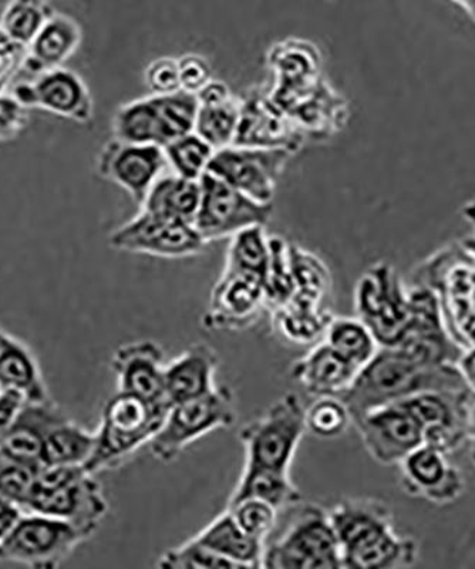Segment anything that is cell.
<instances>
[{
  "instance_id": "38",
  "label": "cell",
  "mask_w": 475,
  "mask_h": 569,
  "mask_svg": "<svg viewBox=\"0 0 475 569\" xmlns=\"http://www.w3.org/2000/svg\"><path fill=\"white\" fill-rule=\"evenodd\" d=\"M226 510L231 512L238 526L247 536L261 542L270 540L277 526L280 510L260 498L245 497L240 500L229 501Z\"/></svg>"
},
{
  "instance_id": "39",
  "label": "cell",
  "mask_w": 475,
  "mask_h": 569,
  "mask_svg": "<svg viewBox=\"0 0 475 569\" xmlns=\"http://www.w3.org/2000/svg\"><path fill=\"white\" fill-rule=\"evenodd\" d=\"M40 467L42 466L28 465L0 451V498L24 510Z\"/></svg>"
},
{
  "instance_id": "46",
  "label": "cell",
  "mask_w": 475,
  "mask_h": 569,
  "mask_svg": "<svg viewBox=\"0 0 475 569\" xmlns=\"http://www.w3.org/2000/svg\"><path fill=\"white\" fill-rule=\"evenodd\" d=\"M195 96L200 106H219L234 99L232 98L229 86L222 83V81L215 80H211L210 83Z\"/></svg>"
},
{
  "instance_id": "42",
  "label": "cell",
  "mask_w": 475,
  "mask_h": 569,
  "mask_svg": "<svg viewBox=\"0 0 475 569\" xmlns=\"http://www.w3.org/2000/svg\"><path fill=\"white\" fill-rule=\"evenodd\" d=\"M145 84L153 94H171L181 90L179 59L160 58L145 69Z\"/></svg>"
},
{
  "instance_id": "12",
  "label": "cell",
  "mask_w": 475,
  "mask_h": 569,
  "mask_svg": "<svg viewBox=\"0 0 475 569\" xmlns=\"http://www.w3.org/2000/svg\"><path fill=\"white\" fill-rule=\"evenodd\" d=\"M293 152L284 147L232 144L215 151L209 172L261 204H272Z\"/></svg>"
},
{
  "instance_id": "11",
  "label": "cell",
  "mask_w": 475,
  "mask_h": 569,
  "mask_svg": "<svg viewBox=\"0 0 475 569\" xmlns=\"http://www.w3.org/2000/svg\"><path fill=\"white\" fill-rule=\"evenodd\" d=\"M200 184L201 202L194 227L206 243L232 238L246 228L265 227L271 220L272 204L252 200L211 172L201 178Z\"/></svg>"
},
{
  "instance_id": "22",
  "label": "cell",
  "mask_w": 475,
  "mask_h": 569,
  "mask_svg": "<svg viewBox=\"0 0 475 569\" xmlns=\"http://www.w3.org/2000/svg\"><path fill=\"white\" fill-rule=\"evenodd\" d=\"M194 538L216 556L230 561L235 569H256L262 566L265 543L247 536L229 510L215 517Z\"/></svg>"
},
{
  "instance_id": "45",
  "label": "cell",
  "mask_w": 475,
  "mask_h": 569,
  "mask_svg": "<svg viewBox=\"0 0 475 569\" xmlns=\"http://www.w3.org/2000/svg\"><path fill=\"white\" fill-rule=\"evenodd\" d=\"M23 106L14 99L0 98V139L14 133L23 121Z\"/></svg>"
},
{
  "instance_id": "10",
  "label": "cell",
  "mask_w": 475,
  "mask_h": 569,
  "mask_svg": "<svg viewBox=\"0 0 475 569\" xmlns=\"http://www.w3.org/2000/svg\"><path fill=\"white\" fill-rule=\"evenodd\" d=\"M357 318L366 323L383 348L397 347L412 323L408 295L403 292L396 273L377 266L357 282L355 293Z\"/></svg>"
},
{
  "instance_id": "43",
  "label": "cell",
  "mask_w": 475,
  "mask_h": 569,
  "mask_svg": "<svg viewBox=\"0 0 475 569\" xmlns=\"http://www.w3.org/2000/svg\"><path fill=\"white\" fill-rule=\"evenodd\" d=\"M181 90L199 93L212 80V70L206 59L189 53L179 59Z\"/></svg>"
},
{
  "instance_id": "14",
  "label": "cell",
  "mask_w": 475,
  "mask_h": 569,
  "mask_svg": "<svg viewBox=\"0 0 475 569\" xmlns=\"http://www.w3.org/2000/svg\"><path fill=\"white\" fill-rule=\"evenodd\" d=\"M353 425L367 453L381 465H398L424 445L422 426L398 401L367 411Z\"/></svg>"
},
{
  "instance_id": "15",
  "label": "cell",
  "mask_w": 475,
  "mask_h": 569,
  "mask_svg": "<svg viewBox=\"0 0 475 569\" xmlns=\"http://www.w3.org/2000/svg\"><path fill=\"white\" fill-rule=\"evenodd\" d=\"M265 309L264 281L261 278L224 269L212 289L202 325L209 330L236 332L254 327Z\"/></svg>"
},
{
  "instance_id": "37",
  "label": "cell",
  "mask_w": 475,
  "mask_h": 569,
  "mask_svg": "<svg viewBox=\"0 0 475 569\" xmlns=\"http://www.w3.org/2000/svg\"><path fill=\"white\" fill-rule=\"evenodd\" d=\"M271 256L264 279L266 309L282 307L291 301L293 279L291 269L290 243L280 237H270Z\"/></svg>"
},
{
  "instance_id": "8",
  "label": "cell",
  "mask_w": 475,
  "mask_h": 569,
  "mask_svg": "<svg viewBox=\"0 0 475 569\" xmlns=\"http://www.w3.org/2000/svg\"><path fill=\"white\" fill-rule=\"evenodd\" d=\"M235 396L229 386H216L201 398L171 405L159 433L150 441L154 459L173 462L201 437L235 425Z\"/></svg>"
},
{
  "instance_id": "17",
  "label": "cell",
  "mask_w": 475,
  "mask_h": 569,
  "mask_svg": "<svg viewBox=\"0 0 475 569\" xmlns=\"http://www.w3.org/2000/svg\"><path fill=\"white\" fill-rule=\"evenodd\" d=\"M164 349L154 340H134L121 345L111 356V369L118 390L139 396L151 403H169L165 396Z\"/></svg>"
},
{
  "instance_id": "9",
  "label": "cell",
  "mask_w": 475,
  "mask_h": 569,
  "mask_svg": "<svg viewBox=\"0 0 475 569\" xmlns=\"http://www.w3.org/2000/svg\"><path fill=\"white\" fill-rule=\"evenodd\" d=\"M88 540V533L72 522L23 511L0 547V560L34 569H54Z\"/></svg>"
},
{
  "instance_id": "47",
  "label": "cell",
  "mask_w": 475,
  "mask_h": 569,
  "mask_svg": "<svg viewBox=\"0 0 475 569\" xmlns=\"http://www.w3.org/2000/svg\"><path fill=\"white\" fill-rule=\"evenodd\" d=\"M23 510L13 502L0 498V547L7 541L14 526L18 525L19 518L22 517Z\"/></svg>"
},
{
  "instance_id": "40",
  "label": "cell",
  "mask_w": 475,
  "mask_h": 569,
  "mask_svg": "<svg viewBox=\"0 0 475 569\" xmlns=\"http://www.w3.org/2000/svg\"><path fill=\"white\" fill-rule=\"evenodd\" d=\"M156 567L165 569H235L230 561L216 556L210 548L202 546L194 537L189 541L166 550Z\"/></svg>"
},
{
  "instance_id": "23",
  "label": "cell",
  "mask_w": 475,
  "mask_h": 569,
  "mask_svg": "<svg viewBox=\"0 0 475 569\" xmlns=\"http://www.w3.org/2000/svg\"><path fill=\"white\" fill-rule=\"evenodd\" d=\"M0 390L14 391L27 403H40L50 399L37 355L13 335H9L0 352Z\"/></svg>"
},
{
  "instance_id": "13",
  "label": "cell",
  "mask_w": 475,
  "mask_h": 569,
  "mask_svg": "<svg viewBox=\"0 0 475 569\" xmlns=\"http://www.w3.org/2000/svg\"><path fill=\"white\" fill-rule=\"evenodd\" d=\"M109 242L119 251L169 259L200 256L206 246L194 223L143 208L133 220L111 232Z\"/></svg>"
},
{
  "instance_id": "21",
  "label": "cell",
  "mask_w": 475,
  "mask_h": 569,
  "mask_svg": "<svg viewBox=\"0 0 475 569\" xmlns=\"http://www.w3.org/2000/svg\"><path fill=\"white\" fill-rule=\"evenodd\" d=\"M65 416L68 415L52 399L40 403H24L0 445V451L28 465L42 466L44 439L49 430Z\"/></svg>"
},
{
  "instance_id": "33",
  "label": "cell",
  "mask_w": 475,
  "mask_h": 569,
  "mask_svg": "<svg viewBox=\"0 0 475 569\" xmlns=\"http://www.w3.org/2000/svg\"><path fill=\"white\" fill-rule=\"evenodd\" d=\"M80 33L74 23L65 19L44 24L32 42V59L39 68H58L78 48Z\"/></svg>"
},
{
  "instance_id": "44",
  "label": "cell",
  "mask_w": 475,
  "mask_h": 569,
  "mask_svg": "<svg viewBox=\"0 0 475 569\" xmlns=\"http://www.w3.org/2000/svg\"><path fill=\"white\" fill-rule=\"evenodd\" d=\"M27 403L22 396L10 390H0V445L9 433L10 427L17 420L23 405Z\"/></svg>"
},
{
  "instance_id": "25",
  "label": "cell",
  "mask_w": 475,
  "mask_h": 569,
  "mask_svg": "<svg viewBox=\"0 0 475 569\" xmlns=\"http://www.w3.org/2000/svg\"><path fill=\"white\" fill-rule=\"evenodd\" d=\"M281 110H272L265 101L251 100L241 104L240 124L234 144L252 147H284L295 151V133Z\"/></svg>"
},
{
  "instance_id": "4",
  "label": "cell",
  "mask_w": 475,
  "mask_h": 569,
  "mask_svg": "<svg viewBox=\"0 0 475 569\" xmlns=\"http://www.w3.org/2000/svg\"><path fill=\"white\" fill-rule=\"evenodd\" d=\"M23 511L72 522L92 538L109 502L103 487L83 466H42Z\"/></svg>"
},
{
  "instance_id": "49",
  "label": "cell",
  "mask_w": 475,
  "mask_h": 569,
  "mask_svg": "<svg viewBox=\"0 0 475 569\" xmlns=\"http://www.w3.org/2000/svg\"><path fill=\"white\" fill-rule=\"evenodd\" d=\"M9 332L7 330L0 328V352H2V349L4 347V343H7V340L9 338Z\"/></svg>"
},
{
  "instance_id": "35",
  "label": "cell",
  "mask_w": 475,
  "mask_h": 569,
  "mask_svg": "<svg viewBox=\"0 0 475 569\" xmlns=\"http://www.w3.org/2000/svg\"><path fill=\"white\" fill-rule=\"evenodd\" d=\"M164 154L174 174L200 181L209 172L215 150L194 131L164 147Z\"/></svg>"
},
{
  "instance_id": "31",
  "label": "cell",
  "mask_w": 475,
  "mask_h": 569,
  "mask_svg": "<svg viewBox=\"0 0 475 569\" xmlns=\"http://www.w3.org/2000/svg\"><path fill=\"white\" fill-rule=\"evenodd\" d=\"M270 256V236H266L265 227L246 228L231 238L224 269L246 273L264 281Z\"/></svg>"
},
{
  "instance_id": "34",
  "label": "cell",
  "mask_w": 475,
  "mask_h": 569,
  "mask_svg": "<svg viewBox=\"0 0 475 569\" xmlns=\"http://www.w3.org/2000/svg\"><path fill=\"white\" fill-rule=\"evenodd\" d=\"M240 114L241 104L235 99L219 106H200L194 133L209 142L215 151L225 149L235 142Z\"/></svg>"
},
{
  "instance_id": "30",
  "label": "cell",
  "mask_w": 475,
  "mask_h": 569,
  "mask_svg": "<svg viewBox=\"0 0 475 569\" xmlns=\"http://www.w3.org/2000/svg\"><path fill=\"white\" fill-rule=\"evenodd\" d=\"M322 340L357 369L371 362L381 347L372 330L357 317H333Z\"/></svg>"
},
{
  "instance_id": "18",
  "label": "cell",
  "mask_w": 475,
  "mask_h": 569,
  "mask_svg": "<svg viewBox=\"0 0 475 569\" xmlns=\"http://www.w3.org/2000/svg\"><path fill=\"white\" fill-rule=\"evenodd\" d=\"M403 489L428 501L447 502L462 495L464 482L449 466L444 451L428 445L413 450L398 462Z\"/></svg>"
},
{
  "instance_id": "20",
  "label": "cell",
  "mask_w": 475,
  "mask_h": 569,
  "mask_svg": "<svg viewBox=\"0 0 475 569\" xmlns=\"http://www.w3.org/2000/svg\"><path fill=\"white\" fill-rule=\"evenodd\" d=\"M220 358L206 343H194L166 362L165 396L170 406L201 398L216 389Z\"/></svg>"
},
{
  "instance_id": "41",
  "label": "cell",
  "mask_w": 475,
  "mask_h": 569,
  "mask_svg": "<svg viewBox=\"0 0 475 569\" xmlns=\"http://www.w3.org/2000/svg\"><path fill=\"white\" fill-rule=\"evenodd\" d=\"M42 28L38 10L28 4H17L4 19V32L14 43H32Z\"/></svg>"
},
{
  "instance_id": "48",
  "label": "cell",
  "mask_w": 475,
  "mask_h": 569,
  "mask_svg": "<svg viewBox=\"0 0 475 569\" xmlns=\"http://www.w3.org/2000/svg\"><path fill=\"white\" fill-rule=\"evenodd\" d=\"M453 2H456L464 10H467L469 18L475 22V0H453Z\"/></svg>"
},
{
  "instance_id": "27",
  "label": "cell",
  "mask_w": 475,
  "mask_h": 569,
  "mask_svg": "<svg viewBox=\"0 0 475 569\" xmlns=\"http://www.w3.org/2000/svg\"><path fill=\"white\" fill-rule=\"evenodd\" d=\"M95 447V431L68 416L49 430L44 439L42 466H85Z\"/></svg>"
},
{
  "instance_id": "36",
  "label": "cell",
  "mask_w": 475,
  "mask_h": 569,
  "mask_svg": "<svg viewBox=\"0 0 475 569\" xmlns=\"http://www.w3.org/2000/svg\"><path fill=\"white\" fill-rule=\"evenodd\" d=\"M306 433L317 439H337L353 425L351 410L337 396L315 398L305 410Z\"/></svg>"
},
{
  "instance_id": "26",
  "label": "cell",
  "mask_w": 475,
  "mask_h": 569,
  "mask_svg": "<svg viewBox=\"0 0 475 569\" xmlns=\"http://www.w3.org/2000/svg\"><path fill=\"white\" fill-rule=\"evenodd\" d=\"M201 202L200 181L174 174L161 176L151 187L143 210L194 223Z\"/></svg>"
},
{
  "instance_id": "7",
  "label": "cell",
  "mask_w": 475,
  "mask_h": 569,
  "mask_svg": "<svg viewBox=\"0 0 475 569\" xmlns=\"http://www.w3.org/2000/svg\"><path fill=\"white\" fill-rule=\"evenodd\" d=\"M199 107L196 96L184 90L131 101L113 117L114 139L164 149L194 131Z\"/></svg>"
},
{
  "instance_id": "5",
  "label": "cell",
  "mask_w": 475,
  "mask_h": 569,
  "mask_svg": "<svg viewBox=\"0 0 475 569\" xmlns=\"http://www.w3.org/2000/svg\"><path fill=\"white\" fill-rule=\"evenodd\" d=\"M284 528L271 542H265L261 568L266 569H338L341 543L333 530L330 512L312 502H297L287 508Z\"/></svg>"
},
{
  "instance_id": "24",
  "label": "cell",
  "mask_w": 475,
  "mask_h": 569,
  "mask_svg": "<svg viewBox=\"0 0 475 569\" xmlns=\"http://www.w3.org/2000/svg\"><path fill=\"white\" fill-rule=\"evenodd\" d=\"M34 106L75 121L92 116V99L82 79L72 71L52 69L33 86Z\"/></svg>"
},
{
  "instance_id": "1",
  "label": "cell",
  "mask_w": 475,
  "mask_h": 569,
  "mask_svg": "<svg viewBox=\"0 0 475 569\" xmlns=\"http://www.w3.org/2000/svg\"><path fill=\"white\" fill-rule=\"evenodd\" d=\"M467 385L462 372L446 363L418 362L397 347L378 349L363 366L351 389L341 399L351 410L353 423L373 409L396 403L423 391H462Z\"/></svg>"
},
{
  "instance_id": "3",
  "label": "cell",
  "mask_w": 475,
  "mask_h": 569,
  "mask_svg": "<svg viewBox=\"0 0 475 569\" xmlns=\"http://www.w3.org/2000/svg\"><path fill=\"white\" fill-rule=\"evenodd\" d=\"M170 405L151 403L119 391L105 401L95 430V447L84 466L90 475L119 469L159 433Z\"/></svg>"
},
{
  "instance_id": "2",
  "label": "cell",
  "mask_w": 475,
  "mask_h": 569,
  "mask_svg": "<svg viewBox=\"0 0 475 569\" xmlns=\"http://www.w3.org/2000/svg\"><path fill=\"white\" fill-rule=\"evenodd\" d=\"M327 512L341 543L343 568H401L416 560V543L394 530L392 512L384 502L345 498Z\"/></svg>"
},
{
  "instance_id": "28",
  "label": "cell",
  "mask_w": 475,
  "mask_h": 569,
  "mask_svg": "<svg viewBox=\"0 0 475 569\" xmlns=\"http://www.w3.org/2000/svg\"><path fill=\"white\" fill-rule=\"evenodd\" d=\"M245 497L260 498L280 511L302 501L301 491L292 481L291 472L265 469H242L229 501Z\"/></svg>"
},
{
  "instance_id": "6",
  "label": "cell",
  "mask_w": 475,
  "mask_h": 569,
  "mask_svg": "<svg viewBox=\"0 0 475 569\" xmlns=\"http://www.w3.org/2000/svg\"><path fill=\"white\" fill-rule=\"evenodd\" d=\"M306 406L297 393H286L264 413L242 427L240 441L244 447V469L291 472L293 459L306 435Z\"/></svg>"
},
{
  "instance_id": "16",
  "label": "cell",
  "mask_w": 475,
  "mask_h": 569,
  "mask_svg": "<svg viewBox=\"0 0 475 569\" xmlns=\"http://www.w3.org/2000/svg\"><path fill=\"white\" fill-rule=\"evenodd\" d=\"M166 167L169 162L161 147L118 139L108 142L99 160L100 176L128 191L140 207Z\"/></svg>"
},
{
  "instance_id": "32",
  "label": "cell",
  "mask_w": 475,
  "mask_h": 569,
  "mask_svg": "<svg viewBox=\"0 0 475 569\" xmlns=\"http://www.w3.org/2000/svg\"><path fill=\"white\" fill-rule=\"evenodd\" d=\"M293 279V301L322 305L331 289V273L325 263L313 253L290 246Z\"/></svg>"
},
{
  "instance_id": "29",
  "label": "cell",
  "mask_w": 475,
  "mask_h": 569,
  "mask_svg": "<svg viewBox=\"0 0 475 569\" xmlns=\"http://www.w3.org/2000/svg\"><path fill=\"white\" fill-rule=\"evenodd\" d=\"M274 328L287 342L296 345L317 343L323 339L333 315L322 305L293 301L271 311Z\"/></svg>"
},
{
  "instance_id": "50",
  "label": "cell",
  "mask_w": 475,
  "mask_h": 569,
  "mask_svg": "<svg viewBox=\"0 0 475 569\" xmlns=\"http://www.w3.org/2000/svg\"><path fill=\"white\" fill-rule=\"evenodd\" d=\"M466 216L475 223V202L467 207Z\"/></svg>"
},
{
  "instance_id": "19",
  "label": "cell",
  "mask_w": 475,
  "mask_h": 569,
  "mask_svg": "<svg viewBox=\"0 0 475 569\" xmlns=\"http://www.w3.org/2000/svg\"><path fill=\"white\" fill-rule=\"evenodd\" d=\"M358 370L321 340L310 352L292 363L291 376L313 398H341L355 382Z\"/></svg>"
}]
</instances>
